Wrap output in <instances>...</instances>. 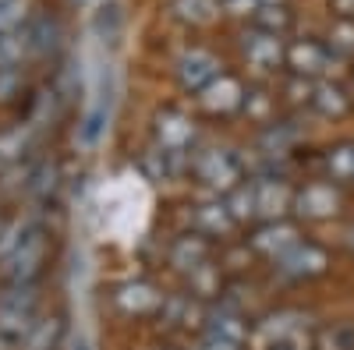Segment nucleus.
Segmentation results:
<instances>
[{
    "label": "nucleus",
    "mask_w": 354,
    "mask_h": 350,
    "mask_svg": "<svg viewBox=\"0 0 354 350\" xmlns=\"http://www.w3.org/2000/svg\"><path fill=\"white\" fill-rule=\"evenodd\" d=\"M46 251H50V233L39 223H32V230L18 241V248L0 262V280L8 286H32L36 276L43 273Z\"/></svg>",
    "instance_id": "obj_1"
},
{
    "label": "nucleus",
    "mask_w": 354,
    "mask_h": 350,
    "mask_svg": "<svg viewBox=\"0 0 354 350\" xmlns=\"http://www.w3.org/2000/svg\"><path fill=\"white\" fill-rule=\"evenodd\" d=\"M36 322V290L4 286L0 294V350H21L25 333Z\"/></svg>",
    "instance_id": "obj_2"
},
{
    "label": "nucleus",
    "mask_w": 354,
    "mask_h": 350,
    "mask_svg": "<svg viewBox=\"0 0 354 350\" xmlns=\"http://www.w3.org/2000/svg\"><path fill=\"white\" fill-rule=\"evenodd\" d=\"M192 170H195V177L213 191H234L238 181H241V173H245L241 159L230 149H202V153H195Z\"/></svg>",
    "instance_id": "obj_3"
},
{
    "label": "nucleus",
    "mask_w": 354,
    "mask_h": 350,
    "mask_svg": "<svg viewBox=\"0 0 354 350\" xmlns=\"http://www.w3.org/2000/svg\"><path fill=\"white\" fill-rule=\"evenodd\" d=\"M220 68L223 64L216 61L209 50L192 46V50H185L181 57H177V81H181V89H188V93H202L213 78L223 75Z\"/></svg>",
    "instance_id": "obj_4"
},
{
    "label": "nucleus",
    "mask_w": 354,
    "mask_h": 350,
    "mask_svg": "<svg viewBox=\"0 0 354 350\" xmlns=\"http://www.w3.org/2000/svg\"><path fill=\"white\" fill-rule=\"evenodd\" d=\"M259 350H305V322L298 315H273L259 326Z\"/></svg>",
    "instance_id": "obj_5"
},
{
    "label": "nucleus",
    "mask_w": 354,
    "mask_h": 350,
    "mask_svg": "<svg viewBox=\"0 0 354 350\" xmlns=\"http://www.w3.org/2000/svg\"><path fill=\"white\" fill-rule=\"evenodd\" d=\"M245 96H248V93L241 89L238 78H234V75H220V78H213V81L198 93V103H202L205 113L227 117V113H234V110L245 106Z\"/></svg>",
    "instance_id": "obj_6"
},
{
    "label": "nucleus",
    "mask_w": 354,
    "mask_h": 350,
    "mask_svg": "<svg viewBox=\"0 0 354 350\" xmlns=\"http://www.w3.org/2000/svg\"><path fill=\"white\" fill-rule=\"evenodd\" d=\"M153 135H156V145H160V149L188 153L192 142H195V124H192V117H185L181 110H163V113H156Z\"/></svg>",
    "instance_id": "obj_7"
},
{
    "label": "nucleus",
    "mask_w": 354,
    "mask_h": 350,
    "mask_svg": "<svg viewBox=\"0 0 354 350\" xmlns=\"http://www.w3.org/2000/svg\"><path fill=\"white\" fill-rule=\"evenodd\" d=\"M277 262V273L287 276V280H308V276H319L326 269V251L315 248V244H294L290 251H283Z\"/></svg>",
    "instance_id": "obj_8"
},
{
    "label": "nucleus",
    "mask_w": 354,
    "mask_h": 350,
    "mask_svg": "<svg viewBox=\"0 0 354 350\" xmlns=\"http://www.w3.org/2000/svg\"><path fill=\"white\" fill-rule=\"evenodd\" d=\"M241 53L245 61L259 71H277L280 61H283V36L277 32H262V28H255V32H248L241 39Z\"/></svg>",
    "instance_id": "obj_9"
},
{
    "label": "nucleus",
    "mask_w": 354,
    "mask_h": 350,
    "mask_svg": "<svg viewBox=\"0 0 354 350\" xmlns=\"http://www.w3.org/2000/svg\"><path fill=\"white\" fill-rule=\"evenodd\" d=\"M252 195H255V216H266L270 223L294 206L290 188H287L283 181H277V177H259V181H252Z\"/></svg>",
    "instance_id": "obj_10"
},
{
    "label": "nucleus",
    "mask_w": 354,
    "mask_h": 350,
    "mask_svg": "<svg viewBox=\"0 0 354 350\" xmlns=\"http://www.w3.org/2000/svg\"><path fill=\"white\" fill-rule=\"evenodd\" d=\"M294 209H298L305 220H326L340 209V195L333 191V184H305L298 195H294Z\"/></svg>",
    "instance_id": "obj_11"
},
{
    "label": "nucleus",
    "mask_w": 354,
    "mask_h": 350,
    "mask_svg": "<svg viewBox=\"0 0 354 350\" xmlns=\"http://www.w3.org/2000/svg\"><path fill=\"white\" fill-rule=\"evenodd\" d=\"M117 308H121L124 315H149L163 304L160 298V290L153 283H145V280H131V283H121L117 286V294H113Z\"/></svg>",
    "instance_id": "obj_12"
},
{
    "label": "nucleus",
    "mask_w": 354,
    "mask_h": 350,
    "mask_svg": "<svg viewBox=\"0 0 354 350\" xmlns=\"http://www.w3.org/2000/svg\"><path fill=\"white\" fill-rule=\"evenodd\" d=\"M238 223L230 216L227 202H198V206H192V226L195 233H202V237H223V233Z\"/></svg>",
    "instance_id": "obj_13"
},
{
    "label": "nucleus",
    "mask_w": 354,
    "mask_h": 350,
    "mask_svg": "<svg viewBox=\"0 0 354 350\" xmlns=\"http://www.w3.org/2000/svg\"><path fill=\"white\" fill-rule=\"evenodd\" d=\"M287 61H290V68H294V75H298V78H312L319 71H326L330 50L322 46V43H315V39H298V43L287 50Z\"/></svg>",
    "instance_id": "obj_14"
},
{
    "label": "nucleus",
    "mask_w": 354,
    "mask_h": 350,
    "mask_svg": "<svg viewBox=\"0 0 354 350\" xmlns=\"http://www.w3.org/2000/svg\"><path fill=\"white\" fill-rule=\"evenodd\" d=\"M294 244H301V237H298V230H294L290 223H266L255 237H252V248L255 251H262V255H270V258H280L283 251H290Z\"/></svg>",
    "instance_id": "obj_15"
},
{
    "label": "nucleus",
    "mask_w": 354,
    "mask_h": 350,
    "mask_svg": "<svg viewBox=\"0 0 354 350\" xmlns=\"http://www.w3.org/2000/svg\"><path fill=\"white\" fill-rule=\"evenodd\" d=\"M145 173H149L153 181H177L181 173L192 166V156L188 153H170V149H160L153 145L149 153H145Z\"/></svg>",
    "instance_id": "obj_16"
},
{
    "label": "nucleus",
    "mask_w": 354,
    "mask_h": 350,
    "mask_svg": "<svg viewBox=\"0 0 354 350\" xmlns=\"http://www.w3.org/2000/svg\"><path fill=\"white\" fill-rule=\"evenodd\" d=\"M25 43H28V57H50L61 46V25L50 14H36L25 25Z\"/></svg>",
    "instance_id": "obj_17"
},
{
    "label": "nucleus",
    "mask_w": 354,
    "mask_h": 350,
    "mask_svg": "<svg viewBox=\"0 0 354 350\" xmlns=\"http://www.w3.org/2000/svg\"><path fill=\"white\" fill-rule=\"evenodd\" d=\"M61 340H64V318L61 315L36 318L32 329L21 340V350H61Z\"/></svg>",
    "instance_id": "obj_18"
},
{
    "label": "nucleus",
    "mask_w": 354,
    "mask_h": 350,
    "mask_svg": "<svg viewBox=\"0 0 354 350\" xmlns=\"http://www.w3.org/2000/svg\"><path fill=\"white\" fill-rule=\"evenodd\" d=\"M170 262L181 273H195L198 266L209 262V244H205L202 233H185V237H177V244L170 251Z\"/></svg>",
    "instance_id": "obj_19"
},
{
    "label": "nucleus",
    "mask_w": 354,
    "mask_h": 350,
    "mask_svg": "<svg viewBox=\"0 0 354 350\" xmlns=\"http://www.w3.org/2000/svg\"><path fill=\"white\" fill-rule=\"evenodd\" d=\"M322 117H344L347 110H351V99H347V93L340 89V85H333V81H322V85H312V99H308Z\"/></svg>",
    "instance_id": "obj_20"
},
{
    "label": "nucleus",
    "mask_w": 354,
    "mask_h": 350,
    "mask_svg": "<svg viewBox=\"0 0 354 350\" xmlns=\"http://www.w3.org/2000/svg\"><path fill=\"white\" fill-rule=\"evenodd\" d=\"M25 149H28V128H25V124L0 131V173L11 170V166H18L21 156H25Z\"/></svg>",
    "instance_id": "obj_21"
},
{
    "label": "nucleus",
    "mask_w": 354,
    "mask_h": 350,
    "mask_svg": "<svg viewBox=\"0 0 354 350\" xmlns=\"http://www.w3.org/2000/svg\"><path fill=\"white\" fill-rule=\"evenodd\" d=\"M174 14L188 25H209L220 14V0H174Z\"/></svg>",
    "instance_id": "obj_22"
},
{
    "label": "nucleus",
    "mask_w": 354,
    "mask_h": 350,
    "mask_svg": "<svg viewBox=\"0 0 354 350\" xmlns=\"http://www.w3.org/2000/svg\"><path fill=\"white\" fill-rule=\"evenodd\" d=\"M21 57H28L25 28H11V32H0V68H21Z\"/></svg>",
    "instance_id": "obj_23"
},
{
    "label": "nucleus",
    "mask_w": 354,
    "mask_h": 350,
    "mask_svg": "<svg viewBox=\"0 0 354 350\" xmlns=\"http://www.w3.org/2000/svg\"><path fill=\"white\" fill-rule=\"evenodd\" d=\"M57 188V163L43 159L36 163L32 170H28V181H25V191L32 195V198H46L50 191Z\"/></svg>",
    "instance_id": "obj_24"
},
{
    "label": "nucleus",
    "mask_w": 354,
    "mask_h": 350,
    "mask_svg": "<svg viewBox=\"0 0 354 350\" xmlns=\"http://www.w3.org/2000/svg\"><path fill=\"white\" fill-rule=\"evenodd\" d=\"M209 336L245 343L248 329H245V322H241V315H234V311H220V315H213V318H209Z\"/></svg>",
    "instance_id": "obj_25"
},
{
    "label": "nucleus",
    "mask_w": 354,
    "mask_h": 350,
    "mask_svg": "<svg viewBox=\"0 0 354 350\" xmlns=\"http://www.w3.org/2000/svg\"><path fill=\"white\" fill-rule=\"evenodd\" d=\"M326 170L333 181H354V145H340V149L326 153Z\"/></svg>",
    "instance_id": "obj_26"
},
{
    "label": "nucleus",
    "mask_w": 354,
    "mask_h": 350,
    "mask_svg": "<svg viewBox=\"0 0 354 350\" xmlns=\"http://www.w3.org/2000/svg\"><path fill=\"white\" fill-rule=\"evenodd\" d=\"M287 25H290V14L283 4H262L255 11V28H262V32H277L283 36L287 32Z\"/></svg>",
    "instance_id": "obj_27"
},
{
    "label": "nucleus",
    "mask_w": 354,
    "mask_h": 350,
    "mask_svg": "<svg viewBox=\"0 0 354 350\" xmlns=\"http://www.w3.org/2000/svg\"><path fill=\"white\" fill-rule=\"evenodd\" d=\"M298 138V131L294 128H287V124H273L270 131L262 135V149H266V156H283L287 149H290V142Z\"/></svg>",
    "instance_id": "obj_28"
},
{
    "label": "nucleus",
    "mask_w": 354,
    "mask_h": 350,
    "mask_svg": "<svg viewBox=\"0 0 354 350\" xmlns=\"http://www.w3.org/2000/svg\"><path fill=\"white\" fill-rule=\"evenodd\" d=\"M32 223H36V220H15V223L4 226V233H0V262H4V258L18 248V241L25 237L28 230H32Z\"/></svg>",
    "instance_id": "obj_29"
},
{
    "label": "nucleus",
    "mask_w": 354,
    "mask_h": 350,
    "mask_svg": "<svg viewBox=\"0 0 354 350\" xmlns=\"http://www.w3.org/2000/svg\"><path fill=\"white\" fill-rule=\"evenodd\" d=\"M330 50L340 53V57L354 53V21H337L330 28Z\"/></svg>",
    "instance_id": "obj_30"
},
{
    "label": "nucleus",
    "mask_w": 354,
    "mask_h": 350,
    "mask_svg": "<svg viewBox=\"0 0 354 350\" xmlns=\"http://www.w3.org/2000/svg\"><path fill=\"white\" fill-rule=\"evenodd\" d=\"M21 93V68H0V103H11Z\"/></svg>",
    "instance_id": "obj_31"
},
{
    "label": "nucleus",
    "mask_w": 354,
    "mask_h": 350,
    "mask_svg": "<svg viewBox=\"0 0 354 350\" xmlns=\"http://www.w3.org/2000/svg\"><path fill=\"white\" fill-rule=\"evenodd\" d=\"M192 276V290H195V294H213V290H216V280H213V266H209V262H205V266H198L195 273H188Z\"/></svg>",
    "instance_id": "obj_32"
},
{
    "label": "nucleus",
    "mask_w": 354,
    "mask_h": 350,
    "mask_svg": "<svg viewBox=\"0 0 354 350\" xmlns=\"http://www.w3.org/2000/svg\"><path fill=\"white\" fill-rule=\"evenodd\" d=\"M241 110H248L252 117H259V121H262V117L270 113V99H266V93H248V96H245V106H241Z\"/></svg>",
    "instance_id": "obj_33"
},
{
    "label": "nucleus",
    "mask_w": 354,
    "mask_h": 350,
    "mask_svg": "<svg viewBox=\"0 0 354 350\" xmlns=\"http://www.w3.org/2000/svg\"><path fill=\"white\" fill-rule=\"evenodd\" d=\"M223 4H227V11H230V14H248V11L255 14V11L262 8L259 0H223Z\"/></svg>",
    "instance_id": "obj_34"
},
{
    "label": "nucleus",
    "mask_w": 354,
    "mask_h": 350,
    "mask_svg": "<svg viewBox=\"0 0 354 350\" xmlns=\"http://www.w3.org/2000/svg\"><path fill=\"white\" fill-rule=\"evenodd\" d=\"M198 350H241V343H234V340H220V336H205V343Z\"/></svg>",
    "instance_id": "obj_35"
},
{
    "label": "nucleus",
    "mask_w": 354,
    "mask_h": 350,
    "mask_svg": "<svg viewBox=\"0 0 354 350\" xmlns=\"http://www.w3.org/2000/svg\"><path fill=\"white\" fill-rule=\"evenodd\" d=\"M259 4H283V0H259Z\"/></svg>",
    "instance_id": "obj_36"
},
{
    "label": "nucleus",
    "mask_w": 354,
    "mask_h": 350,
    "mask_svg": "<svg viewBox=\"0 0 354 350\" xmlns=\"http://www.w3.org/2000/svg\"><path fill=\"white\" fill-rule=\"evenodd\" d=\"M71 350H88V347H85V343H75V347H71Z\"/></svg>",
    "instance_id": "obj_37"
},
{
    "label": "nucleus",
    "mask_w": 354,
    "mask_h": 350,
    "mask_svg": "<svg viewBox=\"0 0 354 350\" xmlns=\"http://www.w3.org/2000/svg\"><path fill=\"white\" fill-rule=\"evenodd\" d=\"M8 4H15V0H0V8H8Z\"/></svg>",
    "instance_id": "obj_38"
},
{
    "label": "nucleus",
    "mask_w": 354,
    "mask_h": 350,
    "mask_svg": "<svg viewBox=\"0 0 354 350\" xmlns=\"http://www.w3.org/2000/svg\"><path fill=\"white\" fill-rule=\"evenodd\" d=\"M0 233H4V220H0Z\"/></svg>",
    "instance_id": "obj_39"
}]
</instances>
